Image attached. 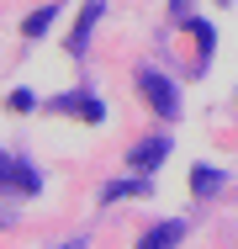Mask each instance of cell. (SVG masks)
Listing matches in <instances>:
<instances>
[{
    "label": "cell",
    "mask_w": 238,
    "mask_h": 249,
    "mask_svg": "<svg viewBox=\"0 0 238 249\" xmlns=\"http://www.w3.org/2000/svg\"><path fill=\"white\" fill-rule=\"evenodd\" d=\"M0 186H5V191L32 196V191H37V170H27V164H16L11 154H0Z\"/></svg>",
    "instance_id": "cell-1"
},
{
    "label": "cell",
    "mask_w": 238,
    "mask_h": 249,
    "mask_svg": "<svg viewBox=\"0 0 238 249\" xmlns=\"http://www.w3.org/2000/svg\"><path fill=\"white\" fill-rule=\"evenodd\" d=\"M138 80H143V96H148L159 111H164V117H170V111H175V90H170V80H159L153 69H143Z\"/></svg>",
    "instance_id": "cell-2"
},
{
    "label": "cell",
    "mask_w": 238,
    "mask_h": 249,
    "mask_svg": "<svg viewBox=\"0 0 238 249\" xmlns=\"http://www.w3.org/2000/svg\"><path fill=\"white\" fill-rule=\"evenodd\" d=\"M164 154H170V143H164V138H148V143H138V149H133V159H127V164H133L138 175H148Z\"/></svg>",
    "instance_id": "cell-3"
},
{
    "label": "cell",
    "mask_w": 238,
    "mask_h": 249,
    "mask_svg": "<svg viewBox=\"0 0 238 249\" xmlns=\"http://www.w3.org/2000/svg\"><path fill=\"white\" fill-rule=\"evenodd\" d=\"M180 233H186L180 223H159L153 233H143V244H138V249H175V244H180Z\"/></svg>",
    "instance_id": "cell-4"
},
{
    "label": "cell",
    "mask_w": 238,
    "mask_h": 249,
    "mask_svg": "<svg viewBox=\"0 0 238 249\" xmlns=\"http://www.w3.org/2000/svg\"><path fill=\"white\" fill-rule=\"evenodd\" d=\"M95 16H101V0H90V5H85V16L74 21V48L85 43V32H90V21H95Z\"/></svg>",
    "instance_id": "cell-5"
},
{
    "label": "cell",
    "mask_w": 238,
    "mask_h": 249,
    "mask_svg": "<svg viewBox=\"0 0 238 249\" xmlns=\"http://www.w3.org/2000/svg\"><path fill=\"white\" fill-rule=\"evenodd\" d=\"M48 21H53V5H43L37 16H27V37H37V32H43Z\"/></svg>",
    "instance_id": "cell-6"
},
{
    "label": "cell",
    "mask_w": 238,
    "mask_h": 249,
    "mask_svg": "<svg viewBox=\"0 0 238 249\" xmlns=\"http://www.w3.org/2000/svg\"><path fill=\"white\" fill-rule=\"evenodd\" d=\"M217 180H222V175H217V170H196V175H190V186H196V191H212V186H217Z\"/></svg>",
    "instance_id": "cell-7"
},
{
    "label": "cell",
    "mask_w": 238,
    "mask_h": 249,
    "mask_svg": "<svg viewBox=\"0 0 238 249\" xmlns=\"http://www.w3.org/2000/svg\"><path fill=\"white\" fill-rule=\"evenodd\" d=\"M64 249H85V244H64Z\"/></svg>",
    "instance_id": "cell-8"
},
{
    "label": "cell",
    "mask_w": 238,
    "mask_h": 249,
    "mask_svg": "<svg viewBox=\"0 0 238 249\" xmlns=\"http://www.w3.org/2000/svg\"><path fill=\"white\" fill-rule=\"evenodd\" d=\"M175 5H186V0H175Z\"/></svg>",
    "instance_id": "cell-9"
}]
</instances>
